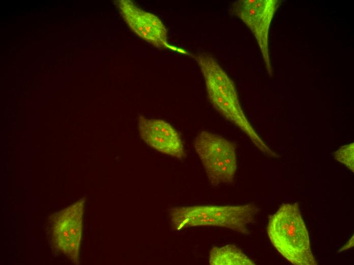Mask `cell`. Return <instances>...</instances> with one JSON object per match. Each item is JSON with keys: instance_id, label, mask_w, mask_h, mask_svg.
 Masks as SVG:
<instances>
[{"instance_id": "1", "label": "cell", "mask_w": 354, "mask_h": 265, "mask_svg": "<svg viewBox=\"0 0 354 265\" xmlns=\"http://www.w3.org/2000/svg\"><path fill=\"white\" fill-rule=\"evenodd\" d=\"M204 79L210 101L225 118L241 129L262 152L276 156L248 122L240 105L232 81L211 56L200 54L195 57Z\"/></svg>"}, {"instance_id": "2", "label": "cell", "mask_w": 354, "mask_h": 265, "mask_svg": "<svg viewBox=\"0 0 354 265\" xmlns=\"http://www.w3.org/2000/svg\"><path fill=\"white\" fill-rule=\"evenodd\" d=\"M269 237L278 252L295 265H316L298 204H284L270 218Z\"/></svg>"}, {"instance_id": "3", "label": "cell", "mask_w": 354, "mask_h": 265, "mask_svg": "<svg viewBox=\"0 0 354 265\" xmlns=\"http://www.w3.org/2000/svg\"><path fill=\"white\" fill-rule=\"evenodd\" d=\"M257 212L254 204L242 205H195L169 209L170 223L175 230L196 226L227 228L248 234V224Z\"/></svg>"}, {"instance_id": "4", "label": "cell", "mask_w": 354, "mask_h": 265, "mask_svg": "<svg viewBox=\"0 0 354 265\" xmlns=\"http://www.w3.org/2000/svg\"><path fill=\"white\" fill-rule=\"evenodd\" d=\"M194 146L212 186L233 182L237 168L233 143L218 135L202 131Z\"/></svg>"}, {"instance_id": "5", "label": "cell", "mask_w": 354, "mask_h": 265, "mask_svg": "<svg viewBox=\"0 0 354 265\" xmlns=\"http://www.w3.org/2000/svg\"><path fill=\"white\" fill-rule=\"evenodd\" d=\"M85 201V198H82L49 218L53 250L76 264L79 263Z\"/></svg>"}, {"instance_id": "6", "label": "cell", "mask_w": 354, "mask_h": 265, "mask_svg": "<svg viewBox=\"0 0 354 265\" xmlns=\"http://www.w3.org/2000/svg\"><path fill=\"white\" fill-rule=\"evenodd\" d=\"M278 4L277 0H240L232 6L233 13L254 35L270 75L273 70L269 51V31Z\"/></svg>"}, {"instance_id": "7", "label": "cell", "mask_w": 354, "mask_h": 265, "mask_svg": "<svg viewBox=\"0 0 354 265\" xmlns=\"http://www.w3.org/2000/svg\"><path fill=\"white\" fill-rule=\"evenodd\" d=\"M141 139L158 151L179 159L185 157L182 140L179 132L169 123L160 119L138 117Z\"/></svg>"}, {"instance_id": "8", "label": "cell", "mask_w": 354, "mask_h": 265, "mask_svg": "<svg viewBox=\"0 0 354 265\" xmlns=\"http://www.w3.org/2000/svg\"><path fill=\"white\" fill-rule=\"evenodd\" d=\"M117 3L124 20L136 34L156 47L174 49L168 45L166 29L157 17L130 1L121 0Z\"/></svg>"}, {"instance_id": "9", "label": "cell", "mask_w": 354, "mask_h": 265, "mask_svg": "<svg viewBox=\"0 0 354 265\" xmlns=\"http://www.w3.org/2000/svg\"><path fill=\"white\" fill-rule=\"evenodd\" d=\"M209 263L211 265L255 264L241 249L232 244L213 247L210 252Z\"/></svg>"}, {"instance_id": "10", "label": "cell", "mask_w": 354, "mask_h": 265, "mask_svg": "<svg viewBox=\"0 0 354 265\" xmlns=\"http://www.w3.org/2000/svg\"><path fill=\"white\" fill-rule=\"evenodd\" d=\"M353 143L345 145L334 153V157L353 172Z\"/></svg>"}, {"instance_id": "11", "label": "cell", "mask_w": 354, "mask_h": 265, "mask_svg": "<svg viewBox=\"0 0 354 265\" xmlns=\"http://www.w3.org/2000/svg\"><path fill=\"white\" fill-rule=\"evenodd\" d=\"M353 246V236L351 238V239L347 242V243L343 247H342L340 251H342L349 249V248L352 247Z\"/></svg>"}]
</instances>
